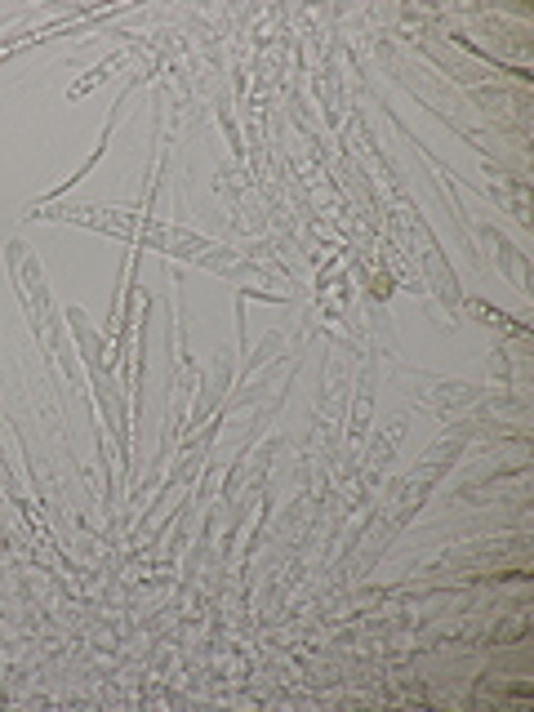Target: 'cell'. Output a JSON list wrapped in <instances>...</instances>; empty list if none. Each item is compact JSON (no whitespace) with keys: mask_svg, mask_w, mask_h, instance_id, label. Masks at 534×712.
I'll use <instances>...</instances> for the list:
<instances>
[{"mask_svg":"<svg viewBox=\"0 0 534 712\" xmlns=\"http://www.w3.org/2000/svg\"><path fill=\"white\" fill-rule=\"evenodd\" d=\"M370 410H374V370L365 365L361 370V383H356V405H352V441L365 437V423H370Z\"/></svg>","mask_w":534,"mask_h":712,"instance_id":"7a4b0ae2","label":"cell"},{"mask_svg":"<svg viewBox=\"0 0 534 712\" xmlns=\"http://www.w3.org/2000/svg\"><path fill=\"white\" fill-rule=\"evenodd\" d=\"M401 428H405V423L397 419V423H392V428H383V432H379V437H374V441H370V454H365V468H370V472H379V468H383V463H388V454H397V441H401Z\"/></svg>","mask_w":534,"mask_h":712,"instance_id":"277c9868","label":"cell"},{"mask_svg":"<svg viewBox=\"0 0 534 712\" xmlns=\"http://www.w3.org/2000/svg\"><path fill=\"white\" fill-rule=\"evenodd\" d=\"M5 263H9V281H14V290H18V303H23V312H27V325H32L36 339H45V325L54 321L58 312H54V299H49L41 259L14 236V241L5 245Z\"/></svg>","mask_w":534,"mask_h":712,"instance_id":"6da1fadb","label":"cell"},{"mask_svg":"<svg viewBox=\"0 0 534 712\" xmlns=\"http://www.w3.org/2000/svg\"><path fill=\"white\" fill-rule=\"evenodd\" d=\"M281 348H285V334H281V330L263 334V343H259V348L241 356V370H236V374H241V383L250 379V374H259L263 365H272V361H276V352H281Z\"/></svg>","mask_w":534,"mask_h":712,"instance_id":"3957f363","label":"cell"}]
</instances>
